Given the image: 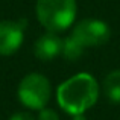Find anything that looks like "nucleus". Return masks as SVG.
Instances as JSON below:
<instances>
[{"label": "nucleus", "instance_id": "f257e3e1", "mask_svg": "<svg viewBox=\"0 0 120 120\" xmlns=\"http://www.w3.org/2000/svg\"><path fill=\"white\" fill-rule=\"evenodd\" d=\"M99 97V85L88 73H78L58 87V103L68 114H84L96 103Z\"/></svg>", "mask_w": 120, "mask_h": 120}, {"label": "nucleus", "instance_id": "f03ea898", "mask_svg": "<svg viewBox=\"0 0 120 120\" xmlns=\"http://www.w3.org/2000/svg\"><path fill=\"white\" fill-rule=\"evenodd\" d=\"M37 18L49 32H62L76 17V0H37Z\"/></svg>", "mask_w": 120, "mask_h": 120}, {"label": "nucleus", "instance_id": "7ed1b4c3", "mask_svg": "<svg viewBox=\"0 0 120 120\" xmlns=\"http://www.w3.org/2000/svg\"><path fill=\"white\" fill-rule=\"evenodd\" d=\"M50 82L40 73H30L18 85V99L30 109H43L50 99Z\"/></svg>", "mask_w": 120, "mask_h": 120}, {"label": "nucleus", "instance_id": "20e7f679", "mask_svg": "<svg viewBox=\"0 0 120 120\" xmlns=\"http://www.w3.org/2000/svg\"><path fill=\"white\" fill-rule=\"evenodd\" d=\"M109 27L105 21L97 18H85L75 26L71 37L84 47L102 46L109 40Z\"/></svg>", "mask_w": 120, "mask_h": 120}, {"label": "nucleus", "instance_id": "39448f33", "mask_svg": "<svg viewBox=\"0 0 120 120\" xmlns=\"http://www.w3.org/2000/svg\"><path fill=\"white\" fill-rule=\"evenodd\" d=\"M26 20L0 21V55L9 56L20 49L24 37Z\"/></svg>", "mask_w": 120, "mask_h": 120}, {"label": "nucleus", "instance_id": "423d86ee", "mask_svg": "<svg viewBox=\"0 0 120 120\" xmlns=\"http://www.w3.org/2000/svg\"><path fill=\"white\" fill-rule=\"evenodd\" d=\"M62 52V40L56 34L47 32L35 41L34 53L41 61H50Z\"/></svg>", "mask_w": 120, "mask_h": 120}, {"label": "nucleus", "instance_id": "0eeeda50", "mask_svg": "<svg viewBox=\"0 0 120 120\" xmlns=\"http://www.w3.org/2000/svg\"><path fill=\"white\" fill-rule=\"evenodd\" d=\"M103 93L111 102L120 103V70H114L106 75L103 81Z\"/></svg>", "mask_w": 120, "mask_h": 120}, {"label": "nucleus", "instance_id": "6e6552de", "mask_svg": "<svg viewBox=\"0 0 120 120\" xmlns=\"http://www.w3.org/2000/svg\"><path fill=\"white\" fill-rule=\"evenodd\" d=\"M84 46H81L73 37H67L64 41H62V55L67 61H78V59L82 56L84 53Z\"/></svg>", "mask_w": 120, "mask_h": 120}, {"label": "nucleus", "instance_id": "1a4fd4ad", "mask_svg": "<svg viewBox=\"0 0 120 120\" xmlns=\"http://www.w3.org/2000/svg\"><path fill=\"white\" fill-rule=\"evenodd\" d=\"M38 120H59V117H58V114H56L53 109L43 108V109H40Z\"/></svg>", "mask_w": 120, "mask_h": 120}, {"label": "nucleus", "instance_id": "9d476101", "mask_svg": "<svg viewBox=\"0 0 120 120\" xmlns=\"http://www.w3.org/2000/svg\"><path fill=\"white\" fill-rule=\"evenodd\" d=\"M9 120H35L34 116H30L29 112H15L14 116H11Z\"/></svg>", "mask_w": 120, "mask_h": 120}, {"label": "nucleus", "instance_id": "9b49d317", "mask_svg": "<svg viewBox=\"0 0 120 120\" xmlns=\"http://www.w3.org/2000/svg\"><path fill=\"white\" fill-rule=\"evenodd\" d=\"M73 120H85V117H84V114H76L73 117Z\"/></svg>", "mask_w": 120, "mask_h": 120}]
</instances>
